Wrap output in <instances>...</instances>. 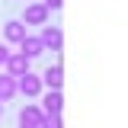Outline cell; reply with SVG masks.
Returning <instances> with one entry per match:
<instances>
[{
  "label": "cell",
  "mask_w": 128,
  "mask_h": 128,
  "mask_svg": "<svg viewBox=\"0 0 128 128\" xmlns=\"http://www.w3.org/2000/svg\"><path fill=\"white\" fill-rule=\"evenodd\" d=\"M42 90H45V83H42V77H38V74H32V70H26L22 77H16V93H22L26 99L42 96Z\"/></svg>",
  "instance_id": "6da1fadb"
},
{
  "label": "cell",
  "mask_w": 128,
  "mask_h": 128,
  "mask_svg": "<svg viewBox=\"0 0 128 128\" xmlns=\"http://www.w3.org/2000/svg\"><path fill=\"white\" fill-rule=\"evenodd\" d=\"M38 38H42V45H45V48H51V51H61V48H64V32L58 29V26H48V22H45Z\"/></svg>",
  "instance_id": "7a4b0ae2"
},
{
  "label": "cell",
  "mask_w": 128,
  "mask_h": 128,
  "mask_svg": "<svg viewBox=\"0 0 128 128\" xmlns=\"http://www.w3.org/2000/svg\"><path fill=\"white\" fill-rule=\"evenodd\" d=\"M3 70L10 74V77H22L26 70H29V58L22 54V51H10V58L3 64Z\"/></svg>",
  "instance_id": "3957f363"
},
{
  "label": "cell",
  "mask_w": 128,
  "mask_h": 128,
  "mask_svg": "<svg viewBox=\"0 0 128 128\" xmlns=\"http://www.w3.org/2000/svg\"><path fill=\"white\" fill-rule=\"evenodd\" d=\"M22 22H26V26H45V22H48V10L42 6V3H26Z\"/></svg>",
  "instance_id": "277c9868"
},
{
  "label": "cell",
  "mask_w": 128,
  "mask_h": 128,
  "mask_svg": "<svg viewBox=\"0 0 128 128\" xmlns=\"http://www.w3.org/2000/svg\"><path fill=\"white\" fill-rule=\"evenodd\" d=\"M38 77H42V83H45L48 90H61V86H64V67H61V64H48Z\"/></svg>",
  "instance_id": "5b68a950"
},
{
  "label": "cell",
  "mask_w": 128,
  "mask_h": 128,
  "mask_svg": "<svg viewBox=\"0 0 128 128\" xmlns=\"http://www.w3.org/2000/svg\"><path fill=\"white\" fill-rule=\"evenodd\" d=\"M61 109H64L61 90H48V93H42V112H45V115H61Z\"/></svg>",
  "instance_id": "8992f818"
},
{
  "label": "cell",
  "mask_w": 128,
  "mask_h": 128,
  "mask_svg": "<svg viewBox=\"0 0 128 128\" xmlns=\"http://www.w3.org/2000/svg\"><path fill=\"white\" fill-rule=\"evenodd\" d=\"M3 35H6V42H10V45H19L29 32H26V22H22V19H10V22L3 26Z\"/></svg>",
  "instance_id": "52a82bcc"
},
{
  "label": "cell",
  "mask_w": 128,
  "mask_h": 128,
  "mask_svg": "<svg viewBox=\"0 0 128 128\" xmlns=\"http://www.w3.org/2000/svg\"><path fill=\"white\" fill-rule=\"evenodd\" d=\"M42 118H45V112H42V106H35V102H26L19 109V125H38Z\"/></svg>",
  "instance_id": "ba28073f"
},
{
  "label": "cell",
  "mask_w": 128,
  "mask_h": 128,
  "mask_svg": "<svg viewBox=\"0 0 128 128\" xmlns=\"http://www.w3.org/2000/svg\"><path fill=\"white\" fill-rule=\"evenodd\" d=\"M19 51L32 61V58H38V54L45 51V45H42V38H38V35H26V38L19 42Z\"/></svg>",
  "instance_id": "9c48e42d"
},
{
  "label": "cell",
  "mask_w": 128,
  "mask_h": 128,
  "mask_svg": "<svg viewBox=\"0 0 128 128\" xmlns=\"http://www.w3.org/2000/svg\"><path fill=\"white\" fill-rule=\"evenodd\" d=\"M16 96V77H10L6 70L0 74V102H10Z\"/></svg>",
  "instance_id": "30bf717a"
},
{
  "label": "cell",
  "mask_w": 128,
  "mask_h": 128,
  "mask_svg": "<svg viewBox=\"0 0 128 128\" xmlns=\"http://www.w3.org/2000/svg\"><path fill=\"white\" fill-rule=\"evenodd\" d=\"M38 128H64V118L61 115H45V118L38 122Z\"/></svg>",
  "instance_id": "8fae6325"
},
{
  "label": "cell",
  "mask_w": 128,
  "mask_h": 128,
  "mask_svg": "<svg viewBox=\"0 0 128 128\" xmlns=\"http://www.w3.org/2000/svg\"><path fill=\"white\" fill-rule=\"evenodd\" d=\"M42 6H45L48 13H58V10L64 6V0H42Z\"/></svg>",
  "instance_id": "7c38bea8"
},
{
  "label": "cell",
  "mask_w": 128,
  "mask_h": 128,
  "mask_svg": "<svg viewBox=\"0 0 128 128\" xmlns=\"http://www.w3.org/2000/svg\"><path fill=\"white\" fill-rule=\"evenodd\" d=\"M6 58H10V48H6V45H0V67L6 64Z\"/></svg>",
  "instance_id": "4fadbf2b"
},
{
  "label": "cell",
  "mask_w": 128,
  "mask_h": 128,
  "mask_svg": "<svg viewBox=\"0 0 128 128\" xmlns=\"http://www.w3.org/2000/svg\"><path fill=\"white\" fill-rule=\"evenodd\" d=\"M19 128H38V125H19Z\"/></svg>",
  "instance_id": "5bb4252c"
},
{
  "label": "cell",
  "mask_w": 128,
  "mask_h": 128,
  "mask_svg": "<svg viewBox=\"0 0 128 128\" xmlns=\"http://www.w3.org/2000/svg\"><path fill=\"white\" fill-rule=\"evenodd\" d=\"M0 118H3V102H0Z\"/></svg>",
  "instance_id": "9a60e30c"
}]
</instances>
